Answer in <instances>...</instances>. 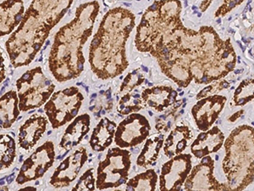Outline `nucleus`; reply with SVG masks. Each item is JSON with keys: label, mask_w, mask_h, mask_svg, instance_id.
Wrapping results in <instances>:
<instances>
[{"label": "nucleus", "mask_w": 254, "mask_h": 191, "mask_svg": "<svg viewBox=\"0 0 254 191\" xmlns=\"http://www.w3.org/2000/svg\"><path fill=\"white\" fill-rule=\"evenodd\" d=\"M73 1L35 0L6 42L9 61L15 68L32 63L57 24L72 5Z\"/></svg>", "instance_id": "f257e3e1"}, {"label": "nucleus", "mask_w": 254, "mask_h": 191, "mask_svg": "<svg viewBox=\"0 0 254 191\" xmlns=\"http://www.w3.org/2000/svg\"><path fill=\"white\" fill-rule=\"evenodd\" d=\"M99 12L97 1L81 3L70 22L62 26L55 34L49 56V67L58 82L76 79L83 72L84 44L93 32Z\"/></svg>", "instance_id": "f03ea898"}, {"label": "nucleus", "mask_w": 254, "mask_h": 191, "mask_svg": "<svg viewBox=\"0 0 254 191\" xmlns=\"http://www.w3.org/2000/svg\"><path fill=\"white\" fill-rule=\"evenodd\" d=\"M135 15L128 9L116 8L104 15L89 50V62L99 79L115 78L128 67L126 43L135 26Z\"/></svg>", "instance_id": "7ed1b4c3"}, {"label": "nucleus", "mask_w": 254, "mask_h": 191, "mask_svg": "<svg viewBox=\"0 0 254 191\" xmlns=\"http://www.w3.org/2000/svg\"><path fill=\"white\" fill-rule=\"evenodd\" d=\"M179 1H156L147 9L137 27L136 46L140 51L154 55L184 26L180 19Z\"/></svg>", "instance_id": "20e7f679"}, {"label": "nucleus", "mask_w": 254, "mask_h": 191, "mask_svg": "<svg viewBox=\"0 0 254 191\" xmlns=\"http://www.w3.org/2000/svg\"><path fill=\"white\" fill-rule=\"evenodd\" d=\"M223 170L228 191H242L254 180V128L247 125L236 128L225 144Z\"/></svg>", "instance_id": "39448f33"}, {"label": "nucleus", "mask_w": 254, "mask_h": 191, "mask_svg": "<svg viewBox=\"0 0 254 191\" xmlns=\"http://www.w3.org/2000/svg\"><path fill=\"white\" fill-rule=\"evenodd\" d=\"M16 88L19 109L25 112L46 104L55 93V85L38 67L24 73L16 81Z\"/></svg>", "instance_id": "423d86ee"}, {"label": "nucleus", "mask_w": 254, "mask_h": 191, "mask_svg": "<svg viewBox=\"0 0 254 191\" xmlns=\"http://www.w3.org/2000/svg\"><path fill=\"white\" fill-rule=\"evenodd\" d=\"M83 100V95L77 87L67 88L53 94L44 104V111L53 128L57 129L74 120Z\"/></svg>", "instance_id": "0eeeda50"}, {"label": "nucleus", "mask_w": 254, "mask_h": 191, "mask_svg": "<svg viewBox=\"0 0 254 191\" xmlns=\"http://www.w3.org/2000/svg\"><path fill=\"white\" fill-rule=\"evenodd\" d=\"M130 168V153L121 148L109 150L106 158L97 170L96 186L98 190L119 187L127 182Z\"/></svg>", "instance_id": "6e6552de"}, {"label": "nucleus", "mask_w": 254, "mask_h": 191, "mask_svg": "<svg viewBox=\"0 0 254 191\" xmlns=\"http://www.w3.org/2000/svg\"><path fill=\"white\" fill-rule=\"evenodd\" d=\"M55 160V145L52 141H46L24 161L16 177V183L21 186L40 179L52 167Z\"/></svg>", "instance_id": "1a4fd4ad"}, {"label": "nucleus", "mask_w": 254, "mask_h": 191, "mask_svg": "<svg viewBox=\"0 0 254 191\" xmlns=\"http://www.w3.org/2000/svg\"><path fill=\"white\" fill-rule=\"evenodd\" d=\"M150 130L148 120L141 114L134 113L119 125L115 142L119 147H133L143 142L149 135Z\"/></svg>", "instance_id": "9d476101"}, {"label": "nucleus", "mask_w": 254, "mask_h": 191, "mask_svg": "<svg viewBox=\"0 0 254 191\" xmlns=\"http://www.w3.org/2000/svg\"><path fill=\"white\" fill-rule=\"evenodd\" d=\"M191 170V157L189 154L175 156L162 167L159 177L160 191H179Z\"/></svg>", "instance_id": "9b49d317"}, {"label": "nucleus", "mask_w": 254, "mask_h": 191, "mask_svg": "<svg viewBox=\"0 0 254 191\" xmlns=\"http://www.w3.org/2000/svg\"><path fill=\"white\" fill-rule=\"evenodd\" d=\"M214 161L204 157L200 164L190 170L185 181L186 191H228L225 184H220L214 176Z\"/></svg>", "instance_id": "f8f14e48"}, {"label": "nucleus", "mask_w": 254, "mask_h": 191, "mask_svg": "<svg viewBox=\"0 0 254 191\" xmlns=\"http://www.w3.org/2000/svg\"><path fill=\"white\" fill-rule=\"evenodd\" d=\"M87 159L88 157L86 148L77 149L64 160L55 169L50 179V185L55 188L69 186L77 178Z\"/></svg>", "instance_id": "ddd939ff"}, {"label": "nucleus", "mask_w": 254, "mask_h": 191, "mask_svg": "<svg viewBox=\"0 0 254 191\" xmlns=\"http://www.w3.org/2000/svg\"><path fill=\"white\" fill-rule=\"evenodd\" d=\"M226 98L221 96H208L194 105L191 113L200 130L206 132L214 124L225 107Z\"/></svg>", "instance_id": "4468645a"}, {"label": "nucleus", "mask_w": 254, "mask_h": 191, "mask_svg": "<svg viewBox=\"0 0 254 191\" xmlns=\"http://www.w3.org/2000/svg\"><path fill=\"white\" fill-rule=\"evenodd\" d=\"M49 120L46 116L33 114L21 125L18 134V145L24 151H29L38 144L46 132Z\"/></svg>", "instance_id": "2eb2a0df"}, {"label": "nucleus", "mask_w": 254, "mask_h": 191, "mask_svg": "<svg viewBox=\"0 0 254 191\" xmlns=\"http://www.w3.org/2000/svg\"><path fill=\"white\" fill-rule=\"evenodd\" d=\"M23 1H3L0 3V37L11 34L23 18Z\"/></svg>", "instance_id": "dca6fc26"}, {"label": "nucleus", "mask_w": 254, "mask_h": 191, "mask_svg": "<svg viewBox=\"0 0 254 191\" xmlns=\"http://www.w3.org/2000/svg\"><path fill=\"white\" fill-rule=\"evenodd\" d=\"M225 140V135L219 127L200 133L196 140L190 145V151L195 157L202 158L208 154L219 151Z\"/></svg>", "instance_id": "f3484780"}, {"label": "nucleus", "mask_w": 254, "mask_h": 191, "mask_svg": "<svg viewBox=\"0 0 254 191\" xmlns=\"http://www.w3.org/2000/svg\"><path fill=\"white\" fill-rule=\"evenodd\" d=\"M90 116L83 114L74 119L66 127L61 140L60 147L64 150H70L78 145L90 130Z\"/></svg>", "instance_id": "a211bd4d"}, {"label": "nucleus", "mask_w": 254, "mask_h": 191, "mask_svg": "<svg viewBox=\"0 0 254 191\" xmlns=\"http://www.w3.org/2000/svg\"><path fill=\"white\" fill-rule=\"evenodd\" d=\"M17 92L10 90L0 97V127L8 129L20 116Z\"/></svg>", "instance_id": "6ab92c4d"}, {"label": "nucleus", "mask_w": 254, "mask_h": 191, "mask_svg": "<svg viewBox=\"0 0 254 191\" xmlns=\"http://www.w3.org/2000/svg\"><path fill=\"white\" fill-rule=\"evenodd\" d=\"M177 92L172 88L166 86L147 89L142 92V98L149 106L162 111L176 100Z\"/></svg>", "instance_id": "aec40b11"}, {"label": "nucleus", "mask_w": 254, "mask_h": 191, "mask_svg": "<svg viewBox=\"0 0 254 191\" xmlns=\"http://www.w3.org/2000/svg\"><path fill=\"white\" fill-rule=\"evenodd\" d=\"M116 124L107 117H104L93 129L89 144L93 151L101 152L109 147L116 133Z\"/></svg>", "instance_id": "412c9836"}, {"label": "nucleus", "mask_w": 254, "mask_h": 191, "mask_svg": "<svg viewBox=\"0 0 254 191\" xmlns=\"http://www.w3.org/2000/svg\"><path fill=\"white\" fill-rule=\"evenodd\" d=\"M192 134L190 129L186 126L176 127L171 131L165 141L164 151L168 157L178 156L188 147V141L191 139Z\"/></svg>", "instance_id": "4be33fe9"}, {"label": "nucleus", "mask_w": 254, "mask_h": 191, "mask_svg": "<svg viewBox=\"0 0 254 191\" xmlns=\"http://www.w3.org/2000/svg\"><path fill=\"white\" fill-rule=\"evenodd\" d=\"M164 144V135L153 137L147 139L142 151L139 155L136 164L140 167L147 168V166L156 164V160L159 151Z\"/></svg>", "instance_id": "5701e85b"}, {"label": "nucleus", "mask_w": 254, "mask_h": 191, "mask_svg": "<svg viewBox=\"0 0 254 191\" xmlns=\"http://www.w3.org/2000/svg\"><path fill=\"white\" fill-rule=\"evenodd\" d=\"M16 157L15 139L9 134H0V172L10 168Z\"/></svg>", "instance_id": "b1692460"}, {"label": "nucleus", "mask_w": 254, "mask_h": 191, "mask_svg": "<svg viewBox=\"0 0 254 191\" xmlns=\"http://www.w3.org/2000/svg\"><path fill=\"white\" fill-rule=\"evenodd\" d=\"M158 176L150 169L130 179L127 185V191H155Z\"/></svg>", "instance_id": "393cba45"}, {"label": "nucleus", "mask_w": 254, "mask_h": 191, "mask_svg": "<svg viewBox=\"0 0 254 191\" xmlns=\"http://www.w3.org/2000/svg\"><path fill=\"white\" fill-rule=\"evenodd\" d=\"M254 98V80L247 79L240 84L234 96L235 105H243Z\"/></svg>", "instance_id": "a878e982"}, {"label": "nucleus", "mask_w": 254, "mask_h": 191, "mask_svg": "<svg viewBox=\"0 0 254 191\" xmlns=\"http://www.w3.org/2000/svg\"><path fill=\"white\" fill-rule=\"evenodd\" d=\"M141 98V96L139 95H127L123 96L118 106L119 112L122 113V115H127L130 114L133 111H137L143 108L142 100H140L139 98Z\"/></svg>", "instance_id": "bb28decb"}, {"label": "nucleus", "mask_w": 254, "mask_h": 191, "mask_svg": "<svg viewBox=\"0 0 254 191\" xmlns=\"http://www.w3.org/2000/svg\"><path fill=\"white\" fill-rule=\"evenodd\" d=\"M95 191V178L94 169L90 168L85 172L80 178L77 184L73 187L71 191Z\"/></svg>", "instance_id": "cd10ccee"}, {"label": "nucleus", "mask_w": 254, "mask_h": 191, "mask_svg": "<svg viewBox=\"0 0 254 191\" xmlns=\"http://www.w3.org/2000/svg\"><path fill=\"white\" fill-rule=\"evenodd\" d=\"M136 71H134L132 73L127 75V78L125 79L124 83L122 85V88H121V91L122 92H124L126 90L130 91L136 86H138V85L142 84L143 80H144L143 77L142 75H140V74L136 76Z\"/></svg>", "instance_id": "c85d7f7f"}, {"label": "nucleus", "mask_w": 254, "mask_h": 191, "mask_svg": "<svg viewBox=\"0 0 254 191\" xmlns=\"http://www.w3.org/2000/svg\"><path fill=\"white\" fill-rule=\"evenodd\" d=\"M242 3V1H225L223 6L220 7V9L216 12V16L222 15H225L227 12L230 11L231 9H233L235 6Z\"/></svg>", "instance_id": "c756f323"}, {"label": "nucleus", "mask_w": 254, "mask_h": 191, "mask_svg": "<svg viewBox=\"0 0 254 191\" xmlns=\"http://www.w3.org/2000/svg\"><path fill=\"white\" fill-rule=\"evenodd\" d=\"M6 77L5 57L3 50L0 48V84L4 80Z\"/></svg>", "instance_id": "7c9ffc66"}, {"label": "nucleus", "mask_w": 254, "mask_h": 191, "mask_svg": "<svg viewBox=\"0 0 254 191\" xmlns=\"http://www.w3.org/2000/svg\"><path fill=\"white\" fill-rule=\"evenodd\" d=\"M17 191H37V189L32 187V186H27V187L20 189V190Z\"/></svg>", "instance_id": "2f4dec72"}, {"label": "nucleus", "mask_w": 254, "mask_h": 191, "mask_svg": "<svg viewBox=\"0 0 254 191\" xmlns=\"http://www.w3.org/2000/svg\"><path fill=\"white\" fill-rule=\"evenodd\" d=\"M220 86L222 89H226V88L229 87V83H227L226 81H223L220 83Z\"/></svg>", "instance_id": "473e14b6"}, {"label": "nucleus", "mask_w": 254, "mask_h": 191, "mask_svg": "<svg viewBox=\"0 0 254 191\" xmlns=\"http://www.w3.org/2000/svg\"><path fill=\"white\" fill-rule=\"evenodd\" d=\"M0 191H9V188L7 186H0Z\"/></svg>", "instance_id": "72a5a7b5"}, {"label": "nucleus", "mask_w": 254, "mask_h": 191, "mask_svg": "<svg viewBox=\"0 0 254 191\" xmlns=\"http://www.w3.org/2000/svg\"><path fill=\"white\" fill-rule=\"evenodd\" d=\"M142 67V69H143V71H144V72H146V73H147V72H148V70H147V67Z\"/></svg>", "instance_id": "f704fd0d"}, {"label": "nucleus", "mask_w": 254, "mask_h": 191, "mask_svg": "<svg viewBox=\"0 0 254 191\" xmlns=\"http://www.w3.org/2000/svg\"></svg>", "instance_id": "c9c22d12"}]
</instances>
